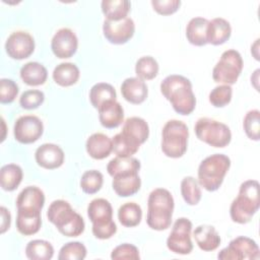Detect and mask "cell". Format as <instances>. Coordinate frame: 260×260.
Returning <instances> with one entry per match:
<instances>
[{"label":"cell","mask_w":260,"mask_h":260,"mask_svg":"<svg viewBox=\"0 0 260 260\" xmlns=\"http://www.w3.org/2000/svg\"><path fill=\"white\" fill-rule=\"evenodd\" d=\"M160 91L178 114L189 115L194 111L196 98L187 77L179 74L167 76L160 83Z\"/></svg>","instance_id":"1"},{"label":"cell","mask_w":260,"mask_h":260,"mask_svg":"<svg viewBox=\"0 0 260 260\" xmlns=\"http://www.w3.org/2000/svg\"><path fill=\"white\" fill-rule=\"evenodd\" d=\"M174 205V198L169 190L164 188L152 190L147 199L146 222L148 226L155 231L170 228Z\"/></svg>","instance_id":"2"},{"label":"cell","mask_w":260,"mask_h":260,"mask_svg":"<svg viewBox=\"0 0 260 260\" xmlns=\"http://www.w3.org/2000/svg\"><path fill=\"white\" fill-rule=\"evenodd\" d=\"M259 206V183L257 180H247L241 184L239 194L231 204V218L237 223H248L258 211Z\"/></svg>","instance_id":"3"},{"label":"cell","mask_w":260,"mask_h":260,"mask_svg":"<svg viewBox=\"0 0 260 260\" xmlns=\"http://www.w3.org/2000/svg\"><path fill=\"white\" fill-rule=\"evenodd\" d=\"M47 217L63 236L77 237L84 232L85 223L82 216L65 200L53 201L48 208Z\"/></svg>","instance_id":"4"},{"label":"cell","mask_w":260,"mask_h":260,"mask_svg":"<svg viewBox=\"0 0 260 260\" xmlns=\"http://www.w3.org/2000/svg\"><path fill=\"white\" fill-rule=\"evenodd\" d=\"M231 167V159L222 153H214L204 158L198 167V183L209 192L216 191Z\"/></svg>","instance_id":"5"},{"label":"cell","mask_w":260,"mask_h":260,"mask_svg":"<svg viewBox=\"0 0 260 260\" xmlns=\"http://www.w3.org/2000/svg\"><path fill=\"white\" fill-rule=\"evenodd\" d=\"M87 215L92 222V234L96 239L107 240L117 232V225L113 220V208L111 203L104 198L91 200L87 206Z\"/></svg>","instance_id":"6"},{"label":"cell","mask_w":260,"mask_h":260,"mask_svg":"<svg viewBox=\"0 0 260 260\" xmlns=\"http://www.w3.org/2000/svg\"><path fill=\"white\" fill-rule=\"evenodd\" d=\"M187 125L179 120H169L161 131V150L172 158L184 155L188 146Z\"/></svg>","instance_id":"7"},{"label":"cell","mask_w":260,"mask_h":260,"mask_svg":"<svg viewBox=\"0 0 260 260\" xmlns=\"http://www.w3.org/2000/svg\"><path fill=\"white\" fill-rule=\"evenodd\" d=\"M197 138L213 147H225L232 139L228 125L210 118H200L194 127Z\"/></svg>","instance_id":"8"},{"label":"cell","mask_w":260,"mask_h":260,"mask_svg":"<svg viewBox=\"0 0 260 260\" xmlns=\"http://www.w3.org/2000/svg\"><path fill=\"white\" fill-rule=\"evenodd\" d=\"M243 59L241 54L233 49L224 51L212 69V78L217 83L232 85L237 82L242 70Z\"/></svg>","instance_id":"9"},{"label":"cell","mask_w":260,"mask_h":260,"mask_svg":"<svg viewBox=\"0 0 260 260\" xmlns=\"http://www.w3.org/2000/svg\"><path fill=\"white\" fill-rule=\"evenodd\" d=\"M192 222L186 217L178 218L173 225V229L167 239L168 249L181 255L190 254L193 250V244L191 241Z\"/></svg>","instance_id":"10"},{"label":"cell","mask_w":260,"mask_h":260,"mask_svg":"<svg viewBox=\"0 0 260 260\" xmlns=\"http://www.w3.org/2000/svg\"><path fill=\"white\" fill-rule=\"evenodd\" d=\"M259 256V247L256 242L244 236L232 240L229 246L217 254V258L220 260H255Z\"/></svg>","instance_id":"11"},{"label":"cell","mask_w":260,"mask_h":260,"mask_svg":"<svg viewBox=\"0 0 260 260\" xmlns=\"http://www.w3.org/2000/svg\"><path fill=\"white\" fill-rule=\"evenodd\" d=\"M44 132V125L40 118L34 115L19 117L13 127L14 138L23 144L34 143L41 138Z\"/></svg>","instance_id":"12"},{"label":"cell","mask_w":260,"mask_h":260,"mask_svg":"<svg viewBox=\"0 0 260 260\" xmlns=\"http://www.w3.org/2000/svg\"><path fill=\"white\" fill-rule=\"evenodd\" d=\"M5 51L12 59H25L35 51L34 38L28 32L23 30L13 31L6 40Z\"/></svg>","instance_id":"13"},{"label":"cell","mask_w":260,"mask_h":260,"mask_svg":"<svg viewBox=\"0 0 260 260\" xmlns=\"http://www.w3.org/2000/svg\"><path fill=\"white\" fill-rule=\"evenodd\" d=\"M135 24L132 18L126 17L118 21L105 19L103 32L105 38L112 44L122 45L127 43L134 35Z\"/></svg>","instance_id":"14"},{"label":"cell","mask_w":260,"mask_h":260,"mask_svg":"<svg viewBox=\"0 0 260 260\" xmlns=\"http://www.w3.org/2000/svg\"><path fill=\"white\" fill-rule=\"evenodd\" d=\"M77 47L78 39L75 32L68 27L58 29L51 41L52 52L60 59L72 57L76 53Z\"/></svg>","instance_id":"15"},{"label":"cell","mask_w":260,"mask_h":260,"mask_svg":"<svg viewBox=\"0 0 260 260\" xmlns=\"http://www.w3.org/2000/svg\"><path fill=\"white\" fill-rule=\"evenodd\" d=\"M64 157L63 149L54 143H44L35 152L37 164L47 170L60 168L64 162Z\"/></svg>","instance_id":"16"},{"label":"cell","mask_w":260,"mask_h":260,"mask_svg":"<svg viewBox=\"0 0 260 260\" xmlns=\"http://www.w3.org/2000/svg\"><path fill=\"white\" fill-rule=\"evenodd\" d=\"M99 120L105 128L114 129L120 126L124 120V110L117 101H108L99 109Z\"/></svg>","instance_id":"17"},{"label":"cell","mask_w":260,"mask_h":260,"mask_svg":"<svg viewBox=\"0 0 260 260\" xmlns=\"http://www.w3.org/2000/svg\"><path fill=\"white\" fill-rule=\"evenodd\" d=\"M121 93L123 98L134 105L143 103L148 94L146 83L138 77L126 78L121 84Z\"/></svg>","instance_id":"18"},{"label":"cell","mask_w":260,"mask_h":260,"mask_svg":"<svg viewBox=\"0 0 260 260\" xmlns=\"http://www.w3.org/2000/svg\"><path fill=\"white\" fill-rule=\"evenodd\" d=\"M85 148L89 156L92 158L104 159L113 151V142L106 134L93 133L87 138Z\"/></svg>","instance_id":"19"},{"label":"cell","mask_w":260,"mask_h":260,"mask_svg":"<svg viewBox=\"0 0 260 260\" xmlns=\"http://www.w3.org/2000/svg\"><path fill=\"white\" fill-rule=\"evenodd\" d=\"M112 142L113 151L117 154V156L121 157L132 156L138 151L140 145L142 144L135 136L123 129L120 133L113 137Z\"/></svg>","instance_id":"20"},{"label":"cell","mask_w":260,"mask_h":260,"mask_svg":"<svg viewBox=\"0 0 260 260\" xmlns=\"http://www.w3.org/2000/svg\"><path fill=\"white\" fill-rule=\"evenodd\" d=\"M231 34L232 27L230 22L222 17H215L208 22L206 41L213 46L222 45L230 39Z\"/></svg>","instance_id":"21"},{"label":"cell","mask_w":260,"mask_h":260,"mask_svg":"<svg viewBox=\"0 0 260 260\" xmlns=\"http://www.w3.org/2000/svg\"><path fill=\"white\" fill-rule=\"evenodd\" d=\"M45 204L44 192L36 186L25 187L16 198L17 209H31L41 210Z\"/></svg>","instance_id":"22"},{"label":"cell","mask_w":260,"mask_h":260,"mask_svg":"<svg viewBox=\"0 0 260 260\" xmlns=\"http://www.w3.org/2000/svg\"><path fill=\"white\" fill-rule=\"evenodd\" d=\"M41 212L37 210L17 209L16 229L23 236H31L37 234L42 225Z\"/></svg>","instance_id":"23"},{"label":"cell","mask_w":260,"mask_h":260,"mask_svg":"<svg viewBox=\"0 0 260 260\" xmlns=\"http://www.w3.org/2000/svg\"><path fill=\"white\" fill-rule=\"evenodd\" d=\"M193 237L198 247L205 252L213 251L220 245V237L212 225H198L193 232Z\"/></svg>","instance_id":"24"},{"label":"cell","mask_w":260,"mask_h":260,"mask_svg":"<svg viewBox=\"0 0 260 260\" xmlns=\"http://www.w3.org/2000/svg\"><path fill=\"white\" fill-rule=\"evenodd\" d=\"M140 167V161L135 157L116 156L109 161L107 166V171L109 175L114 178L117 176L138 174Z\"/></svg>","instance_id":"25"},{"label":"cell","mask_w":260,"mask_h":260,"mask_svg":"<svg viewBox=\"0 0 260 260\" xmlns=\"http://www.w3.org/2000/svg\"><path fill=\"white\" fill-rule=\"evenodd\" d=\"M141 186V179L138 174L117 176L113 178L112 187L120 197H128L137 193Z\"/></svg>","instance_id":"26"},{"label":"cell","mask_w":260,"mask_h":260,"mask_svg":"<svg viewBox=\"0 0 260 260\" xmlns=\"http://www.w3.org/2000/svg\"><path fill=\"white\" fill-rule=\"evenodd\" d=\"M20 77L22 81L30 86L42 85L46 82L48 71L46 67L39 62H27L20 68Z\"/></svg>","instance_id":"27"},{"label":"cell","mask_w":260,"mask_h":260,"mask_svg":"<svg viewBox=\"0 0 260 260\" xmlns=\"http://www.w3.org/2000/svg\"><path fill=\"white\" fill-rule=\"evenodd\" d=\"M209 20L203 17H193L186 26V37L190 44L194 46H204L207 44L206 30Z\"/></svg>","instance_id":"28"},{"label":"cell","mask_w":260,"mask_h":260,"mask_svg":"<svg viewBox=\"0 0 260 260\" xmlns=\"http://www.w3.org/2000/svg\"><path fill=\"white\" fill-rule=\"evenodd\" d=\"M80 72L74 63L63 62L57 65L53 71V79L60 86H71L78 81Z\"/></svg>","instance_id":"29"},{"label":"cell","mask_w":260,"mask_h":260,"mask_svg":"<svg viewBox=\"0 0 260 260\" xmlns=\"http://www.w3.org/2000/svg\"><path fill=\"white\" fill-rule=\"evenodd\" d=\"M131 3L128 0H104L102 11L108 20L118 21L127 17Z\"/></svg>","instance_id":"30"},{"label":"cell","mask_w":260,"mask_h":260,"mask_svg":"<svg viewBox=\"0 0 260 260\" xmlns=\"http://www.w3.org/2000/svg\"><path fill=\"white\" fill-rule=\"evenodd\" d=\"M23 173L21 168L15 164H8L0 170V184L3 190L13 191L22 181Z\"/></svg>","instance_id":"31"},{"label":"cell","mask_w":260,"mask_h":260,"mask_svg":"<svg viewBox=\"0 0 260 260\" xmlns=\"http://www.w3.org/2000/svg\"><path fill=\"white\" fill-rule=\"evenodd\" d=\"M142 218L141 207L135 202H126L118 209V219L126 228H133L140 223Z\"/></svg>","instance_id":"32"},{"label":"cell","mask_w":260,"mask_h":260,"mask_svg":"<svg viewBox=\"0 0 260 260\" xmlns=\"http://www.w3.org/2000/svg\"><path fill=\"white\" fill-rule=\"evenodd\" d=\"M116 90L110 83H95L89 90V101L95 109H99L104 103L108 101H116Z\"/></svg>","instance_id":"33"},{"label":"cell","mask_w":260,"mask_h":260,"mask_svg":"<svg viewBox=\"0 0 260 260\" xmlns=\"http://www.w3.org/2000/svg\"><path fill=\"white\" fill-rule=\"evenodd\" d=\"M25 255L30 260H49L54 255V248L48 241L32 240L25 247Z\"/></svg>","instance_id":"34"},{"label":"cell","mask_w":260,"mask_h":260,"mask_svg":"<svg viewBox=\"0 0 260 260\" xmlns=\"http://www.w3.org/2000/svg\"><path fill=\"white\" fill-rule=\"evenodd\" d=\"M181 194L187 204H198L202 195L198 181L191 176L185 177L181 182Z\"/></svg>","instance_id":"35"},{"label":"cell","mask_w":260,"mask_h":260,"mask_svg":"<svg viewBox=\"0 0 260 260\" xmlns=\"http://www.w3.org/2000/svg\"><path fill=\"white\" fill-rule=\"evenodd\" d=\"M158 63L151 56H144L137 60L135 64V73L142 80H151L158 73Z\"/></svg>","instance_id":"36"},{"label":"cell","mask_w":260,"mask_h":260,"mask_svg":"<svg viewBox=\"0 0 260 260\" xmlns=\"http://www.w3.org/2000/svg\"><path fill=\"white\" fill-rule=\"evenodd\" d=\"M124 130L134 135L141 143H144L149 135V127L146 121L139 117H130L123 124Z\"/></svg>","instance_id":"37"},{"label":"cell","mask_w":260,"mask_h":260,"mask_svg":"<svg viewBox=\"0 0 260 260\" xmlns=\"http://www.w3.org/2000/svg\"><path fill=\"white\" fill-rule=\"evenodd\" d=\"M104 183L103 174L96 170L83 173L80 179V188L86 194H94L101 190Z\"/></svg>","instance_id":"38"},{"label":"cell","mask_w":260,"mask_h":260,"mask_svg":"<svg viewBox=\"0 0 260 260\" xmlns=\"http://www.w3.org/2000/svg\"><path fill=\"white\" fill-rule=\"evenodd\" d=\"M86 248L80 242H69L61 247L59 260H82L86 257Z\"/></svg>","instance_id":"39"},{"label":"cell","mask_w":260,"mask_h":260,"mask_svg":"<svg viewBox=\"0 0 260 260\" xmlns=\"http://www.w3.org/2000/svg\"><path fill=\"white\" fill-rule=\"evenodd\" d=\"M243 127L250 139L258 141L260 138V112L258 110L249 111L244 118Z\"/></svg>","instance_id":"40"},{"label":"cell","mask_w":260,"mask_h":260,"mask_svg":"<svg viewBox=\"0 0 260 260\" xmlns=\"http://www.w3.org/2000/svg\"><path fill=\"white\" fill-rule=\"evenodd\" d=\"M233 88L231 85L221 84L215 86L209 93V103L215 108H222L232 101Z\"/></svg>","instance_id":"41"},{"label":"cell","mask_w":260,"mask_h":260,"mask_svg":"<svg viewBox=\"0 0 260 260\" xmlns=\"http://www.w3.org/2000/svg\"><path fill=\"white\" fill-rule=\"evenodd\" d=\"M45 101V94L39 89H28L21 93L19 105L25 110H34L39 108Z\"/></svg>","instance_id":"42"},{"label":"cell","mask_w":260,"mask_h":260,"mask_svg":"<svg viewBox=\"0 0 260 260\" xmlns=\"http://www.w3.org/2000/svg\"><path fill=\"white\" fill-rule=\"evenodd\" d=\"M18 85L8 78H2L0 80V102L2 104L12 103L18 94Z\"/></svg>","instance_id":"43"},{"label":"cell","mask_w":260,"mask_h":260,"mask_svg":"<svg viewBox=\"0 0 260 260\" xmlns=\"http://www.w3.org/2000/svg\"><path fill=\"white\" fill-rule=\"evenodd\" d=\"M111 258L114 260L120 259H131V260H138L140 258L139 251L136 246L132 244H122L117 246L111 253Z\"/></svg>","instance_id":"44"},{"label":"cell","mask_w":260,"mask_h":260,"mask_svg":"<svg viewBox=\"0 0 260 260\" xmlns=\"http://www.w3.org/2000/svg\"><path fill=\"white\" fill-rule=\"evenodd\" d=\"M151 5L153 9L161 15H170L175 13L180 5V0H152Z\"/></svg>","instance_id":"45"},{"label":"cell","mask_w":260,"mask_h":260,"mask_svg":"<svg viewBox=\"0 0 260 260\" xmlns=\"http://www.w3.org/2000/svg\"><path fill=\"white\" fill-rule=\"evenodd\" d=\"M1 234H4L9 228H10V221H11V215L7 208L4 206H1Z\"/></svg>","instance_id":"46"}]
</instances>
